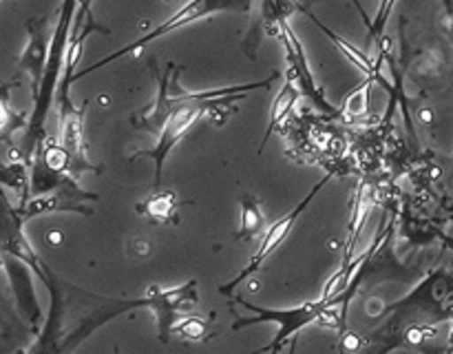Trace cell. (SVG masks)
<instances>
[{
	"instance_id": "cell-10",
	"label": "cell",
	"mask_w": 453,
	"mask_h": 354,
	"mask_svg": "<svg viewBox=\"0 0 453 354\" xmlns=\"http://www.w3.org/2000/svg\"><path fill=\"white\" fill-rule=\"evenodd\" d=\"M277 38L281 40L283 51H286L288 60V78H292V82L296 84L301 96L308 97L317 109L326 111V113H334V106L326 100V93L319 87L317 80H314L312 69H310L308 56L303 51V44L296 38L295 29L286 22H281V27L277 29Z\"/></svg>"
},
{
	"instance_id": "cell-6",
	"label": "cell",
	"mask_w": 453,
	"mask_h": 354,
	"mask_svg": "<svg viewBox=\"0 0 453 354\" xmlns=\"http://www.w3.org/2000/svg\"><path fill=\"white\" fill-rule=\"evenodd\" d=\"M243 96H246V93H242V96L226 97V100H219V102H199V104L177 106V109L173 111V113L168 115L166 119H164L162 128H159L157 135H155L153 149L135 150V153L131 155V159H137V158L153 159V164H155V189H157V186H162L164 162H166L168 153H171V150L177 146V142H180L181 137L186 135V131H188V128L193 127V124L197 122L199 118H202V115L215 113V111H219L224 104H234L237 100H243Z\"/></svg>"
},
{
	"instance_id": "cell-21",
	"label": "cell",
	"mask_w": 453,
	"mask_h": 354,
	"mask_svg": "<svg viewBox=\"0 0 453 354\" xmlns=\"http://www.w3.org/2000/svg\"><path fill=\"white\" fill-rule=\"evenodd\" d=\"M394 4H396V0H380L379 12H376L374 20L367 25V29H370V35L374 40H379L380 35H383V29H385V25H388V18H389V13H392Z\"/></svg>"
},
{
	"instance_id": "cell-1",
	"label": "cell",
	"mask_w": 453,
	"mask_h": 354,
	"mask_svg": "<svg viewBox=\"0 0 453 354\" xmlns=\"http://www.w3.org/2000/svg\"><path fill=\"white\" fill-rule=\"evenodd\" d=\"M199 301V290H197V279H190V281L181 283L177 288H150L149 295L142 296V299H109L102 301V308L96 310L93 314H88L69 336H65L60 350H73L75 345L82 343L87 336H91L93 332L100 326L109 323L111 319H115L118 314L128 312V310L135 308H149L150 312L157 319V336L162 343L171 341L173 330H175L177 321L184 317L186 312L195 310Z\"/></svg>"
},
{
	"instance_id": "cell-12",
	"label": "cell",
	"mask_w": 453,
	"mask_h": 354,
	"mask_svg": "<svg viewBox=\"0 0 453 354\" xmlns=\"http://www.w3.org/2000/svg\"><path fill=\"white\" fill-rule=\"evenodd\" d=\"M27 34H29V40H27L25 51H22L20 60H18V69L31 78V96H34L40 87V80H42L49 40H51V35H49L47 16L29 18V20H27Z\"/></svg>"
},
{
	"instance_id": "cell-16",
	"label": "cell",
	"mask_w": 453,
	"mask_h": 354,
	"mask_svg": "<svg viewBox=\"0 0 453 354\" xmlns=\"http://www.w3.org/2000/svg\"><path fill=\"white\" fill-rule=\"evenodd\" d=\"M13 87H18V80L0 84V142H4L9 149L13 146V133L25 128L27 119H29V113H25V111H16L12 106V102H9V96H12Z\"/></svg>"
},
{
	"instance_id": "cell-3",
	"label": "cell",
	"mask_w": 453,
	"mask_h": 354,
	"mask_svg": "<svg viewBox=\"0 0 453 354\" xmlns=\"http://www.w3.org/2000/svg\"><path fill=\"white\" fill-rule=\"evenodd\" d=\"M279 80V71H273L265 80L261 82H248V84H237V87H221V88H208V91H186L180 87V69H177L175 62H168L166 73L157 75V96L150 102L146 109H142L140 113L131 115L133 128H140V131H149L153 135H157V131L162 128L164 119L177 109V106L184 104H199V102H219L226 97L242 96V93H250L255 88H270Z\"/></svg>"
},
{
	"instance_id": "cell-20",
	"label": "cell",
	"mask_w": 453,
	"mask_h": 354,
	"mask_svg": "<svg viewBox=\"0 0 453 354\" xmlns=\"http://www.w3.org/2000/svg\"><path fill=\"white\" fill-rule=\"evenodd\" d=\"M173 335L181 336V339H193L202 341L206 336V321L202 317H181L177 321Z\"/></svg>"
},
{
	"instance_id": "cell-5",
	"label": "cell",
	"mask_w": 453,
	"mask_h": 354,
	"mask_svg": "<svg viewBox=\"0 0 453 354\" xmlns=\"http://www.w3.org/2000/svg\"><path fill=\"white\" fill-rule=\"evenodd\" d=\"M250 7H252V0H188V3L181 4V7L177 9V12L173 13L171 18H166L162 25L155 27L153 31H149V34L142 35V38L133 40V42L124 44V47H119L118 51H113L111 56H106V58H102V60L93 62V65L87 66V69L73 73V82H75V80L82 78V75H88V73H93V71L102 69V66L111 65L113 60H119V58L128 56V53L140 51L142 47H146V44L153 42V40L162 38V35H168L171 31H177V29H181V27L193 25V22L202 20V18L212 16V13H224V12L248 13V12H250Z\"/></svg>"
},
{
	"instance_id": "cell-9",
	"label": "cell",
	"mask_w": 453,
	"mask_h": 354,
	"mask_svg": "<svg viewBox=\"0 0 453 354\" xmlns=\"http://www.w3.org/2000/svg\"><path fill=\"white\" fill-rule=\"evenodd\" d=\"M96 193H88L78 184L75 177H69L65 184L56 186L47 193L31 195L22 206H18L22 219L29 221L34 217L53 215V212H78V215H93V208L87 202H97Z\"/></svg>"
},
{
	"instance_id": "cell-4",
	"label": "cell",
	"mask_w": 453,
	"mask_h": 354,
	"mask_svg": "<svg viewBox=\"0 0 453 354\" xmlns=\"http://www.w3.org/2000/svg\"><path fill=\"white\" fill-rule=\"evenodd\" d=\"M0 255H12L25 261L31 268V273L44 283V288L49 290L51 299L66 295V292L73 288L71 283H66L65 279L58 277V274L40 259L38 252L34 250V246H31V242L25 235V219H22L18 206H13V204L9 202L3 186H0Z\"/></svg>"
},
{
	"instance_id": "cell-17",
	"label": "cell",
	"mask_w": 453,
	"mask_h": 354,
	"mask_svg": "<svg viewBox=\"0 0 453 354\" xmlns=\"http://www.w3.org/2000/svg\"><path fill=\"white\" fill-rule=\"evenodd\" d=\"M299 96H301V93H299V88H296V84L292 82V78H286V82H283L281 91H279V96L274 97V102H273V109H270L268 128H265L264 140H261V146H259V150H257V153H259V155L264 153V149H265V144H268L270 135H273V133L277 131L279 124H281L283 119H286L288 115H290L292 106L296 104Z\"/></svg>"
},
{
	"instance_id": "cell-19",
	"label": "cell",
	"mask_w": 453,
	"mask_h": 354,
	"mask_svg": "<svg viewBox=\"0 0 453 354\" xmlns=\"http://www.w3.org/2000/svg\"><path fill=\"white\" fill-rule=\"evenodd\" d=\"M370 82L372 80L367 78L357 91H352L348 97H345L343 102L345 115H349V118H361V115H365L367 106H370Z\"/></svg>"
},
{
	"instance_id": "cell-18",
	"label": "cell",
	"mask_w": 453,
	"mask_h": 354,
	"mask_svg": "<svg viewBox=\"0 0 453 354\" xmlns=\"http://www.w3.org/2000/svg\"><path fill=\"white\" fill-rule=\"evenodd\" d=\"M239 206H242V226H239V233L234 237L239 242H248V239L257 237V235L264 230V212H261V204L255 195L242 193L239 195Z\"/></svg>"
},
{
	"instance_id": "cell-14",
	"label": "cell",
	"mask_w": 453,
	"mask_h": 354,
	"mask_svg": "<svg viewBox=\"0 0 453 354\" xmlns=\"http://www.w3.org/2000/svg\"><path fill=\"white\" fill-rule=\"evenodd\" d=\"M303 13H305V16L310 18V20L314 22V25L319 27V29L323 31V34L327 35V38H330V42L334 44V47L339 49V51L343 53V56L348 58V60L352 62L354 66H358V69H361V71H365V73H367V78H370V80H380V82L385 84V78H383V75H380V65H379V62H374V60H372L370 56H367V53H363L361 49H358V47H354L352 42H348V40H345V38H341L339 34H334V31H332L330 27H327V25H323V22L319 20V18L314 16L312 12H310V7H308V4H305V7H303Z\"/></svg>"
},
{
	"instance_id": "cell-15",
	"label": "cell",
	"mask_w": 453,
	"mask_h": 354,
	"mask_svg": "<svg viewBox=\"0 0 453 354\" xmlns=\"http://www.w3.org/2000/svg\"><path fill=\"white\" fill-rule=\"evenodd\" d=\"M7 186V189L16 190L18 193V206L27 202L31 197L29 190V159L22 155L20 149L12 146L9 149V162L0 164V186Z\"/></svg>"
},
{
	"instance_id": "cell-7",
	"label": "cell",
	"mask_w": 453,
	"mask_h": 354,
	"mask_svg": "<svg viewBox=\"0 0 453 354\" xmlns=\"http://www.w3.org/2000/svg\"><path fill=\"white\" fill-rule=\"evenodd\" d=\"M71 82H73V78H71L69 73H65L56 88L58 118H60L58 142H60L66 149V153L73 158V175L80 180V175L87 171L102 173V166H96V164H91V159H88L87 140H84V104L73 106L69 93Z\"/></svg>"
},
{
	"instance_id": "cell-23",
	"label": "cell",
	"mask_w": 453,
	"mask_h": 354,
	"mask_svg": "<svg viewBox=\"0 0 453 354\" xmlns=\"http://www.w3.org/2000/svg\"><path fill=\"white\" fill-rule=\"evenodd\" d=\"M361 348V336L354 332H345L343 335V350H358Z\"/></svg>"
},
{
	"instance_id": "cell-13",
	"label": "cell",
	"mask_w": 453,
	"mask_h": 354,
	"mask_svg": "<svg viewBox=\"0 0 453 354\" xmlns=\"http://www.w3.org/2000/svg\"><path fill=\"white\" fill-rule=\"evenodd\" d=\"M180 206H184V202H177L173 190H162V186H157V189L150 190L144 202L135 204V212L149 219L150 224L168 226L180 221V215H177Z\"/></svg>"
},
{
	"instance_id": "cell-2",
	"label": "cell",
	"mask_w": 453,
	"mask_h": 354,
	"mask_svg": "<svg viewBox=\"0 0 453 354\" xmlns=\"http://www.w3.org/2000/svg\"><path fill=\"white\" fill-rule=\"evenodd\" d=\"M239 305L252 312L255 317H237L233 323V330H242L246 326H255V323H274L279 327L274 339L268 345L259 350V352H279L288 341H295L303 327L312 326V323H321V326L341 327L345 321L348 308L343 304V296L336 295L332 299L305 301V304L295 305V308H261V305L250 304V301L239 299Z\"/></svg>"
},
{
	"instance_id": "cell-8",
	"label": "cell",
	"mask_w": 453,
	"mask_h": 354,
	"mask_svg": "<svg viewBox=\"0 0 453 354\" xmlns=\"http://www.w3.org/2000/svg\"><path fill=\"white\" fill-rule=\"evenodd\" d=\"M327 181H330V175L321 177V181H317V184H314L312 189L308 190V195H305V197L301 199V202L296 204V206L292 208L290 212H286V215H283L281 219H277V221H274L273 226H270L268 230H265L264 242H261V246L257 248V252H255V255H252V259L248 261L246 268H243L242 273L237 274V277L230 279V281L226 283V286H219V292H221V295H226V296L233 295L234 288L242 286V283L246 281L248 277H252V274H255L257 270H259L261 266H264L265 261H268V257L273 255V252L277 250V248L281 246L283 242H286V237H288V235H290V230L295 228V224H296V219H299V217H301V212H303L305 208L310 206V202H312V199L317 197L319 190H321L323 186L327 184Z\"/></svg>"
},
{
	"instance_id": "cell-11",
	"label": "cell",
	"mask_w": 453,
	"mask_h": 354,
	"mask_svg": "<svg viewBox=\"0 0 453 354\" xmlns=\"http://www.w3.org/2000/svg\"><path fill=\"white\" fill-rule=\"evenodd\" d=\"M0 266H3L4 274H7V281L9 288H12L13 299H16L18 312L22 314V319L34 330H38L40 323H42V308H40L38 296H35L31 268L25 261L12 255H0Z\"/></svg>"
},
{
	"instance_id": "cell-22",
	"label": "cell",
	"mask_w": 453,
	"mask_h": 354,
	"mask_svg": "<svg viewBox=\"0 0 453 354\" xmlns=\"http://www.w3.org/2000/svg\"><path fill=\"white\" fill-rule=\"evenodd\" d=\"M131 248H133V255H137V257H144V255H149L150 252V243L146 242V239H133L131 242Z\"/></svg>"
}]
</instances>
